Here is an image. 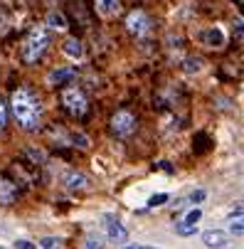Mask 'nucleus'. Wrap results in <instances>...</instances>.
<instances>
[{"label": "nucleus", "instance_id": "f257e3e1", "mask_svg": "<svg viewBox=\"0 0 244 249\" xmlns=\"http://www.w3.org/2000/svg\"><path fill=\"white\" fill-rule=\"evenodd\" d=\"M10 106H13V116L17 119V124L25 131H37L40 128V124H42V106H40V99L35 96L27 87H20V89L13 91Z\"/></svg>", "mask_w": 244, "mask_h": 249}, {"label": "nucleus", "instance_id": "f03ea898", "mask_svg": "<svg viewBox=\"0 0 244 249\" xmlns=\"http://www.w3.org/2000/svg\"><path fill=\"white\" fill-rule=\"evenodd\" d=\"M47 47H50V35H47V30H45V27H32V30L27 32L25 42H22V59H25L27 64L40 62L42 54L47 52Z\"/></svg>", "mask_w": 244, "mask_h": 249}, {"label": "nucleus", "instance_id": "7ed1b4c3", "mask_svg": "<svg viewBox=\"0 0 244 249\" xmlns=\"http://www.w3.org/2000/svg\"><path fill=\"white\" fill-rule=\"evenodd\" d=\"M59 99H62V106L67 109V114H72L77 119H82L89 111V99H87V94L79 87H64Z\"/></svg>", "mask_w": 244, "mask_h": 249}, {"label": "nucleus", "instance_id": "20e7f679", "mask_svg": "<svg viewBox=\"0 0 244 249\" xmlns=\"http://www.w3.org/2000/svg\"><path fill=\"white\" fill-rule=\"evenodd\" d=\"M151 27H153V22H151V18L146 15V10H131L128 15H126V30L131 32V35H136V37H146V35L151 32Z\"/></svg>", "mask_w": 244, "mask_h": 249}, {"label": "nucleus", "instance_id": "39448f33", "mask_svg": "<svg viewBox=\"0 0 244 249\" xmlns=\"http://www.w3.org/2000/svg\"><path fill=\"white\" fill-rule=\"evenodd\" d=\"M111 131L119 136V138H126L136 131V116L128 111V109H119L114 116H111Z\"/></svg>", "mask_w": 244, "mask_h": 249}, {"label": "nucleus", "instance_id": "423d86ee", "mask_svg": "<svg viewBox=\"0 0 244 249\" xmlns=\"http://www.w3.org/2000/svg\"><path fill=\"white\" fill-rule=\"evenodd\" d=\"M74 74H77V69H74V67H59V69H52V72L47 74V84H50V87H62V84H67L69 79H74Z\"/></svg>", "mask_w": 244, "mask_h": 249}, {"label": "nucleus", "instance_id": "0eeeda50", "mask_svg": "<svg viewBox=\"0 0 244 249\" xmlns=\"http://www.w3.org/2000/svg\"><path fill=\"white\" fill-rule=\"evenodd\" d=\"M106 234H109L111 242H119V244H123V242L128 239L126 227H123L119 220H114V217H106Z\"/></svg>", "mask_w": 244, "mask_h": 249}, {"label": "nucleus", "instance_id": "6e6552de", "mask_svg": "<svg viewBox=\"0 0 244 249\" xmlns=\"http://www.w3.org/2000/svg\"><path fill=\"white\" fill-rule=\"evenodd\" d=\"M62 180H64V185H67L69 190H84V188L89 185L87 175H82V173H77V170H67Z\"/></svg>", "mask_w": 244, "mask_h": 249}, {"label": "nucleus", "instance_id": "1a4fd4ad", "mask_svg": "<svg viewBox=\"0 0 244 249\" xmlns=\"http://www.w3.org/2000/svg\"><path fill=\"white\" fill-rule=\"evenodd\" d=\"M200 40H202L207 47H222V45H225V35H222L220 27H210V30H205V32L200 35Z\"/></svg>", "mask_w": 244, "mask_h": 249}, {"label": "nucleus", "instance_id": "9d476101", "mask_svg": "<svg viewBox=\"0 0 244 249\" xmlns=\"http://www.w3.org/2000/svg\"><path fill=\"white\" fill-rule=\"evenodd\" d=\"M202 242L210 247V249H222V247H227V237H225V232H220V230H207V232L202 234Z\"/></svg>", "mask_w": 244, "mask_h": 249}, {"label": "nucleus", "instance_id": "9b49d317", "mask_svg": "<svg viewBox=\"0 0 244 249\" xmlns=\"http://www.w3.org/2000/svg\"><path fill=\"white\" fill-rule=\"evenodd\" d=\"M62 52L67 57H72V59H82L84 57V47H82V42L77 37H67L64 45H62Z\"/></svg>", "mask_w": 244, "mask_h": 249}, {"label": "nucleus", "instance_id": "f8f14e48", "mask_svg": "<svg viewBox=\"0 0 244 249\" xmlns=\"http://www.w3.org/2000/svg\"><path fill=\"white\" fill-rule=\"evenodd\" d=\"M96 10L104 18H114L121 10V0H96Z\"/></svg>", "mask_w": 244, "mask_h": 249}, {"label": "nucleus", "instance_id": "ddd939ff", "mask_svg": "<svg viewBox=\"0 0 244 249\" xmlns=\"http://www.w3.org/2000/svg\"><path fill=\"white\" fill-rule=\"evenodd\" d=\"M17 197V188L10 180H0V205H10Z\"/></svg>", "mask_w": 244, "mask_h": 249}, {"label": "nucleus", "instance_id": "4468645a", "mask_svg": "<svg viewBox=\"0 0 244 249\" xmlns=\"http://www.w3.org/2000/svg\"><path fill=\"white\" fill-rule=\"evenodd\" d=\"M47 27H52V30H57V32H64V30H67V18H64L62 13L52 10V13H47Z\"/></svg>", "mask_w": 244, "mask_h": 249}, {"label": "nucleus", "instance_id": "2eb2a0df", "mask_svg": "<svg viewBox=\"0 0 244 249\" xmlns=\"http://www.w3.org/2000/svg\"><path fill=\"white\" fill-rule=\"evenodd\" d=\"M227 230H229L232 234H244V212H239V215H232V217H229Z\"/></svg>", "mask_w": 244, "mask_h": 249}, {"label": "nucleus", "instance_id": "dca6fc26", "mask_svg": "<svg viewBox=\"0 0 244 249\" xmlns=\"http://www.w3.org/2000/svg\"><path fill=\"white\" fill-rule=\"evenodd\" d=\"M200 67H202V62H200V59H185V62H183V69H185L188 74H195Z\"/></svg>", "mask_w": 244, "mask_h": 249}, {"label": "nucleus", "instance_id": "f3484780", "mask_svg": "<svg viewBox=\"0 0 244 249\" xmlns=\"http://www.w3.org/2000/svg\"><path fill=\"white\" fill-rule=\"evenodd\" d=\"M200 220H202V210H190L185 217V225H197Z\"/></svg>", "mask_w": 244, "mask_h": 249}, {"label": "nucleus", "instance_id": "a211bd4d", "mask_svg": "<svg viewBox=\"0 0 244 249\" xmlns=\"http://www.w3.org/2000/svg\"><path fill=\"white\" fill-rule=\"evenodd\" d=\"M170 197H168V193H158V195H153L151 200H148V207H158V205H163V202H168Z\"/></svg>", "mask_w": 244, "mask_h": 249}, {"label": "nucleus", "instance_id": "6ab92c4d", "mask_svg": "<svg viewBox=\"0 0 244 249\" xmlns=\"http://www.w3.org/2000/svg\"><path fill=\"white\" fill-rule=\"evenodd\" d=\"M101 247H104L101 237H96V234H89L87 237V249H101Z\"/></svg>", "mask_w": 244, "mask_h": 249}, {"label": "nucleus", "instance_id": "aec40b11", "mask_svg": "<svg viewBox=\"0 0 244 249\" xmlns=\"http://www.w3.org/2000/svg\"><path fill=\"white\" fill-rule=\"evenodd\" d=\"M234 32H237V40H244V20L242 18L234 20Z\"/></svg>", "mask_w": 244, "mask_h": 249}, {"label": "nucleus", "instance_id": "412c9836", "mask_svg": "<svg viewBox=\"0 0 244 249\" xmlns=\"http://www.w3.org/2000/svg\"><path fill=\"white\" fill-rule=\"evenodd\" d=\"M175 232H178V234H195V225H185V222H183V225L175 227Z\"/></svg>", "mask_w": 244, "mask_h": 249}, {"label": "nucleus", "instance_id": "4be33fe9", "mask_svg": "<svg viewBox=\"0 0 244 249\" xmlns=\"http://www.w3.org/2000/svg\"><path fill=\"white\" fill-rule=\"evenodd\" d=\"M5 124H8V109H5V104L0 101V131L5 128Z\"/></svg>", "mask_w": 244, "mask_h": 249}, {"label": "nucleus", "instance_id": "5701e85b", "mask_svg": "<svg viewBox=\"0 0 244 249\" xmlns=\"http://www.w3.org/2000/svg\"><path fill=\"white\" fill-rule=\"evenodd\" d=\"M205 197H207V193H205V190H195V193L190 195V200H192V202H205Z\"/></svg>", "mask_w": 244, "mask_h": 249}, {"label": "nucleus", "instance_id": "b1692460", "mask_svg": "<svg viewBox=\"0 0 244 249\" xmlns=\"http://www.w3.org/2000/svg\"><path fill=\"white\" fill-rule=\"evenodd\" d=\"M15 249H35V244L27 242V239H17V242H15Z\"/></svg>", "mask_w": 244, "mask_h": 249}, {"label": "nucleus", "instance_id": "393cba45", "mask_svg": "<svg viewBox=\"0 0 244 249\" xmlns=\"http://www.w3.org/2000/svg\"><path fill=\"white\" fill-rule=\"evenodd\" d=\"M54 244H59L54 237H45V239H42V247H45V249H52Z\"/></svg>", "mask_w": 244, "mask_h": 249}, {"label": "nucleus", "instance_id": "a878e982", "mask_svg": "<svg viewBox=\"0 0 244 249\" xmlns=\"http://www.w3.org/2000/svg\"><path fill=\"white\" fill-rule=\"evenodd\" d=\"M158 168H163V170H168V173H173V165H170L168 160H160V163H158Z\"/></svg>", "mask_w": 244, "mask_h": 249}, {"label": "nucleus", "instance_id": "bb28decb", "mask_svg": "<svg viewBox=\"0 0 244 249\" xmlns=\"http://www.w3.org/2000/svg\"><path fill=\"white\" fill-rule=\"evenodd\" d=\"M136 249H156V247H136Z\"/></svg>", "mask_w": 244, "mask_h": 249}, {"label": "nucleus", "instance_id": "cd10ccee", "mask_svg": "<svg viewBox=\"0 0 244 249\" xmlns=\"http://www.w3.org/2000/svg\"><path fill=\"white\" fill-rule=\"evenodd\" d=\"M126 249H136V247H126Z\"/></svg>", "mask_w": 244, "mask_h": 249}, {"label": "nucleus", "instance_id": "c85d7f7f", "mask_svg": "<svg viewBox=\"0 0 244 249\" xmlns=\"http://www.w3.org/2000/svg\"><path fill=\"white\" fill-rule=\"evenodd\" d=\"M0 249H5V247H0Z\"/></svg>", "mask_w": 244, "mask_h": 249}]
</instances>
